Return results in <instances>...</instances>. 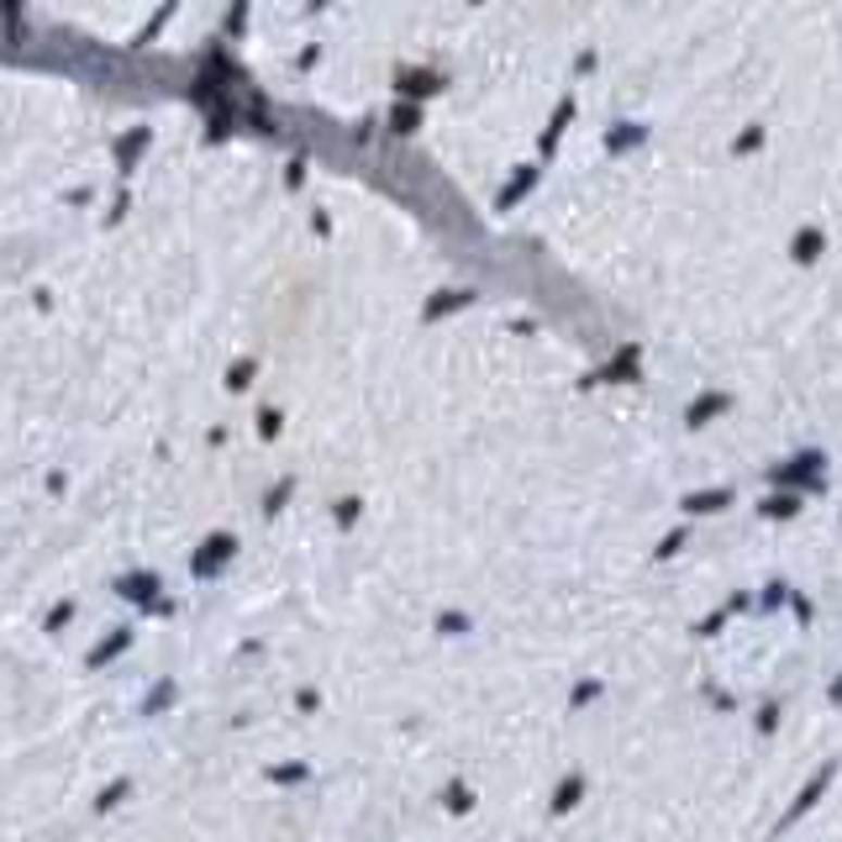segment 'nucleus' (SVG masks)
Segmentation results:
<instances>
[{
  "mask_svg": "<svg viewBox=\"0 0 842 842\" xmlns=\"http://www.w3.org/2000/svg\"><path fill=\"white\" fill-rule=\"evenodd\" d=\"M301 775H305L301 764H285V769H274V779H279V784H290V779H301Z\"/></svg>",
  "mask_w": 842,
  "mask_h": 842,
  "instance_id": "f8f14e48",
  "label": "nucleus"
},
{
  "mask_svg": "<svg viewBox=\"0 0 842 842\" xmlns=\"http://www.w3.org/2000/svg\"><path fill=\"white\" fill-rule=\"evenodd\" d=\"M679 542H684V532H674V538H664V542H658V558H669V553L679 548Z\"/></svg>",
  "mask_w": 842,
  "mask_h": 842,
  "instance_id": "4468645a",
  "label": "nucleus"
},
{
  "mask_svg": "<svg viewBox=\"0 0 842 842\" xmlns=\"http://www.w3.org/2000/svg\"><path fill=\"white\" fill-rule=\"evenodd\" d=\"M168 701H174V684H168V679H164V684H159V690H153V695L142 701V711H164Z\"/></svg>",
  "mask_w": 842,
  "mask_h": 842,
  "instance_id": "9d476101",
  "label": "nucleus"
},
{
  "mask_svg": "<svg viewBox=\"0 0 842 842\" xmlns=\"http://www.w3.org/2000/svg\"><path fill=\"white\" fill-rule=\"evenodd\" d=\"M832 701H838V706H842V679H838V684H832Z\"/></svg>",
  "mask_w": 842,
  "mask_h": 842,
  "instance_id": "2eb2a0df",
  "label": "nucleus"
},
{
  "mask_svg": "<svg viewBox=\"0 0 842 842\" xmlns=\"http://www.w3.org/2000/svg\"><path fill=\"white\" fill-rule=\"evenodd\" d=\"M233 548H237V542L227 538V532H216V538H211L201 553H196V574H201V579H205V574H216L222 564H227V553H233Z\"/></svg>",
  "mask_w": 842,
  "mask_h": 842,
  "instance_id": "f03ea898",
  "label": "nucleus"
},
{
  "mask_svg": "<svg viewBox=\"0 0 842 842\" xmlns=\"http://www.w3.org/2000/svg\"><path fill=\"white\" fill-rule=\"evenodd\" d=\"M579 795H585V775H569L564 784H558V795H553V810L564 816V810H569L574 801H579Z\"/></svg>",
  "mask_w": 842,
  "mask_h": 842,
  "instance_id": "39448f33",
  "label": "nucleus"
},
{
  "mask_svg": "<svg viewBox=\"0 0 842 842\" xmlns=\"http://www.w3.org/2000/svg\"><path fill=\"white\" fill-rule=\"evenodd\" d=\"M727 501H732L727 490H701V495H690V501H684V511H721Z\"/></svg>",
  "mask_w": 842,
  "mask_h": 842,
  "instance_id": "423d86ee",
  "label": "nucleus"
},
{
  "mask_svg": "<svg viewBox=\"0 0 842 842\" xmlns=\"http://www.w3.org/2000/svg\"><path fill=\"white\" fill-rule=\"evenodd\" d=\"M290 490H296V485L285 479V485H279V490H274V495H269V511H279V505H285V495H290Z\"/></svg>",
  "mask_w": 842,
  "mask_h": 842,
  "instance_id": "ddd939ff",
  "label": "nucleus"
},
{
  "mask_svg": "<svg viewBox=\"0 0 842 842\" xmlns=\"http://www.w3.org/2000/svg\"><path fill=\"white\" fill-rule=\"evenodd\" d=\"M127 790H133L127 779H116V784H105V790H101V801H96V810H111V806H116V801H122V795H127Z\"/></svg>",
  "mask_w": 842,
  "mask_h": 842,
  "instance_id": "6e6552de",
  "label": "nucleus"
},
{
  "mask_svg": "<svg viewBox=\"0 0 842 842\" xmlns=\"http://www.w3.org/2000/svg\"><path fill=\"white\" fill-rule=\"evenodd\" d=\"M795 511H801V501H795V495H775V501L764 505V516H775V521H784V516H795Z\"/></svg>",
  "mask_w": 842,
  "mask_h": 842,
  "instance_id": "0eeeda50",
  "label": "nucleus"
},
{
  "mask_svg": "<svg viewBox=\"0 0 842 842\" xmlns=\"http://www.w3.org/2000/svg\"><path fill=\"white\" fill-rule=\"evenodd\" d=\"M122 595H133V601H148V606H159V585H153V574H133V579H122Z\"/></svg>",
  "mask_w": 842,
  "mask_h": 842,
  "instance_id": "20e7f679",
  "label": "nucleus"
},
{
  "mask_svg": "<svg viewBox=\"0 0 842 842\" xmlns=\"http://www.w3.org/2000/svg\"><path fill=\"white\" fill-rule=\"evenodd\" d=\"M127 648H133V632H111V638H105L101 648L90 653V669H105V664H111L116 653H127Z\"/></svg>",
  "mask_w": 842,
  "mask_h": 842,
  "instance_id": "7ed1b4c3",
  "label": "nucleus"
},
{
  "mask_svg": "<svg viewBox=\"0 0 842 842\" xmlns=\"http://www.w3.org/2000/svg\"><path fill=\"white\" fill-rule=\"evenodd\" d=\"M721 405H727V401H721V395H706V401H701V405H695V411H690V427H701V422H706V416H716Z\"/></svg>",
  "mask_w": 842,
  "mask_h": 842,
  "instance_id": "1a4fd4ad",
  "label": "nucleus"
},
{
  "mask_svg": "<svg viewBox=\"0 0 842 842\" xmlns=\"http://www.w3.org/2000/svg\"><path fill=\"white\" fill-rule=\"evenodd\" d=\"M448 806H453V810H469V790H458V784H453V790H448Z\"/></svg>",
  "mask_w": 842,
  "mask_h": 842,
  "instance_id": "9b49d317",
  "label": "nucleus"
},
{
  "mask_svg": "<svg viewBox=\"0 0 842 842\" xmlns=\"http://www.w3.org/2000/svg\"><path fill=\"white\" fill-rule=\"evenodd\" d=\"M827 784H832V764H827V769H816V779H810L806 790H801V795H795V806L784 810V821H779V827H790V821H795V816H806V810L816 806V801H821V790H827Z\"/></svg>",
  "mask_w": 842,
  "mask_h": 842,
  "instance_id": "f257e3e1",
  "label": "nucleus"
}]
</instances>
